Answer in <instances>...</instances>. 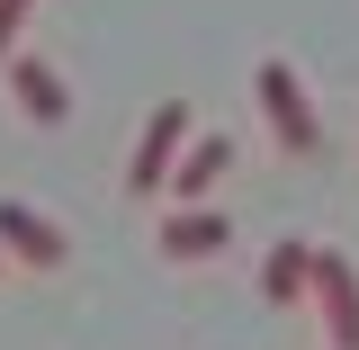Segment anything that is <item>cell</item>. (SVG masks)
Instances as JSON below:
<instances>
[{
    "mask_svg": "<svg viewBox=\"0 0 359 350\" xmlns=\"http://www.w3.org/2000/svg\"><path fill=\"white\" fill-rule=\"evenodd\" d=\"M252 90H261V126H269V144H278L287 162H314V153H323V117H314V99H306V81H297V63H287V54H261V63H252Z\"/></svg>",
    "mask_w": 359,
    "mask_h": 350,
    "instance_id": "6da1fadb",
    "label": "cell"
},
{
    "mask_svg": "<svg viewBox=\"0 0 359 350\" xmlns=\"http://www.w3.org/2000/svg\"><path fill=\"white\" fill-rule=\"evenodd\" d=\"M189 135H198L189 99H153V117H144V135H135V153H126V198H162L171 189V162H180Z\"/></svg>",
    "mask_w": 359,
    "mask_h": 350,
    "instance_id": "7a4b0ae2",
    "label": "cell"
},
{
    "mask_svg": "<svg viewBox=\"0 0 359 350\" xmlns=\"http://www.w3.org/2000/svg\"><path fill=\"white\" fill-rule=\"evenodd\" d=\"M0 261L9 269H63L72 261V234L45 207H27V198H0Z\"/></svg>",
    "mask_w": 359,
    "mask_h": 350,
    "instance_id": "3957f363",
    "label": "cell"
},
{
    "mask_svg": "<svg viewBox=\"0 0 359 350\" xmlns=\"http://www.w3.org/2000/svg\"><path fill=\"white\" fill-rule=\"evenodd\" d=\"M153 252L162 261H216V252H233V216H224L216 198H189V207H171V216L153 224Z\"/></svg>",
    "mask_w": 359,
    "mask_h": 350,
    "instance_id": "277c9868",
    "label": "cell"
},
{
    "mask_svg": "<svg viewBox=\"0 0 359 350\" xmlns=\"http://www.w3.org/2000/svg\"><path fill=\"white\" fill-rule=\"evenodd\" d=\"M306 306L323 314L332 350H359V261H351V252H314V288H306Z\"/></svg>",
    "mask_w": 359,
    "mask_h": 350,
    "instance_id": "5b68a950",
    "label": "cell"
},
{
    "mask_svg": "<svg viewBox=\"0 0 359 350\" xmlns=\"http://www.w3.org/2000/svg\"><path fill=\"white\" fill-rule=\"evenodd\" d=\"M0 72H9V99H18V117H27V126H45V135L72 126V81H63L54 63H36V54H9Z\"/></svg>",
    "mask_w": 359,
    "mask_h": 350,
    "instance_id": "8992f818",
    "label": "cell"
},
{
    "mask_svg": "<svg viewBox=\"0 0 359 350\" xmlns=\"http://www.w3.org/2000/svg\"><path fill=\"white\" fill-rule=\"evenodd\" d=\"M233 171V135H189L171 162V198L189 207V198H216V180Z\"/></svg>",
    "mask_w": 359,
    "mask_h": 350,
    "instance_id": "52a82bcc",
    "label": "cell"
},
{
    "mask_svg": "<svg viewBox=\"0 0 359 350\" xmlns=\"http://www.w3.org/2000/svg\"><path fill=\"white\" fill-rule=\"evenodd\" d=\"M306 288H314V243L278 234V243L261 252V297H269V306H297Z\"/></svg>",
    "mask_w": 359,
    "mask_h": 350,
    "instance_id": "ba28073f",
    "label": "cell"
},
{
    "mask_svg": "<svg viewBox=\"0 0 359 350\" xmlns=\"http://www.w3.org/2000/svg\"><path fill=\"white\" fill-rule=\"evenodd\" d=\"M27 18H36V0H0V63L18 54V27H27Z\"/></svg>",
    "mask_w": 359,
    "mask_h": 350,
    "instance_id": "9c48e42d",
    "label": "cell"
},
{
    "mask_svg": "<svg viewBox=\"0 0 359 350\" xmlns=\"http://www.w3.org/2000/svg\"><path fill=\"white\" fill-rule=\"evenodd\" d=\"M0 269H9V261H0Z\"/></svg>",
    "mask_w": 359,
    "mask_h": 350,
    "instance_id": "30bf717a",
    "label": "cell"
}]
</instances>
